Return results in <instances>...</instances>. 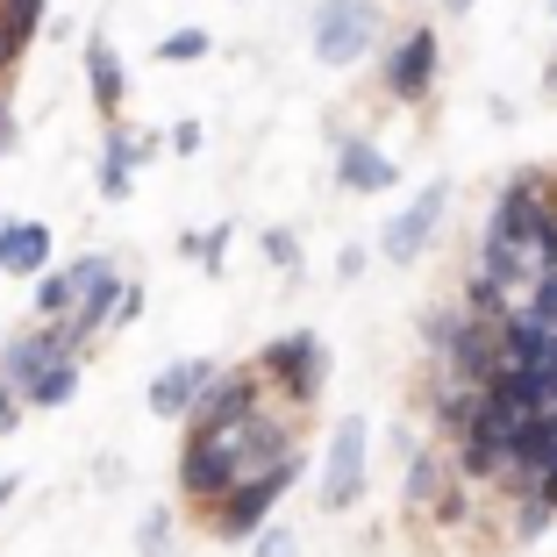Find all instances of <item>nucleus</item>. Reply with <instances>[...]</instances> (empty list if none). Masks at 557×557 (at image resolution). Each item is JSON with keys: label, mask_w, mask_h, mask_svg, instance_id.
<instances>
[{"label": "nucleus", "mask_w": 557, "mask_h": 557, "mask_svg": "<svg viewBox=\"0 0 557 557\" xmlns=\"http://www.w3.org/2000/svg\"><path fill=\"white\" fill-rule=\"evenodd\" d=\"M294 472H300V450H286L278 465H264V472L236 479V486L214 500V522H222V536H250V529H258L264 515L278 508V493L294 486Z\"/></svg>", "instance_id": "1"}, {"label": "nucleus", "mask_w": 557, "mask_h": 557, "mask_svg": "<svg viewBox=\"0 0 557 557\" xmlns=\"http://www.w3.org/2000/svg\"><path fill=\"white\" fill-rule=\"evenodd\" d=\"M379 36V8L372 0H322L314 8V58L322 65H358Z\"/></svg>", "instance_id": "2"}, {"label": "nucleus", "mask_w": 557, "mask_h": 557, "mask_svg": "<svg viewBox=\"0 0 557 557\" xmlns=\"http://www.w3.org/2000/svg\"><path fill=\"white\" fill-rule=\"evenodd\" d=\"M322 372H329V350H322V336H308V329H294V336H278V344L264 350V379H278L294 400L322 394Z\"/></svg>", "instance_id": "3"}, {"label": "nucleus", "mask_w": 557, "mask_h": 557, "mask_svg": "<svg viewBox=\"0 0 557 557\" xmlns=\"http://www.w3.org/2000/svg\"><path fill=\"white\" fill-rule=\"evenodd\" d=\"M364 493V422H336L322 465V508H358Z\"/></svg>", "instance_id": "4"}, {"label": "nucleus", "mask_w": 557, "mask_h": 557, "mask_svg": "<svg viewBox=\"0 0 557 557\" xmlns=\"http://www.w3.org/2000/svg\"><path fill=\"white\" fill-rule=\"evenodd\" d=\"M443 200H450V186H429L422 200H408V208L386 222V236H379V250L394 264H414L429 250V236H436V222H443Z\"/></svg>", "instance_id": "5"}, {"label": "nucleus", "mask_w": 557, "mask_h": 557, "mask_svg": "<svg viewBox=\"0 0 557 557\" xmlns=\"http://www.w3.org/2000/svg\"><path fill=\"white\" fill-rule=\"evenodd\" d=\"M436 29H414L408 44L394 50V65H386V86H394V100H422L429 79H436Z\"/></svg>", "instance_id": "6"}, {"label": "nucleus", "mask_w": 557, "mask_h": 557, "mask_svg": "<svg viewBox=\"0 0 557 557\" xmlns=\"http://www.w3.org/2000/svg\"><path fill=\"white\" fill-rule=\"evenodd\" d=\"M214 386V364L208 358H186V364H172V372H158V386H150V414H194V400Z\"/></svg>", "instance_id": "7"}, {"label": "nucleus", "mask_w": 557, "mask_h": 557, "mask_svg": "<svg viewBox=\"0 0 557 557\" xmlns=\"http://www.w3.org/2000/svg\"><path fill=\"white\" fill-rule=\"evenodd\" d=\"M58 350H72L58 322H50V329H29V336H15V344H8V358H0V379H8V386L22 394V386H29V379L44 372L50 358H58Z\"/></svg>", "instance_id": "8"}, {"label": "nucleus", "mask_w": 557, "mask_h": 557, "mask_svg": "<svg viewBox=\"0 0 557 557\" xmlns=\"http://www.w3.org/2000/svg\"><path fill=\"white\" fill-rule=\"evenodd\" d=\"M336 180H344L350 194H386L400 172H394V158H386V150H372V144H358V136H350V144L336 150Z\"/></svg>", "instance_id": "9"}, {"label": "nucleus", "mask_w": 557, "mask_h": 557, "mask_svg": "<svg viewBox=\"0 0 557 557\" xmlns=\"http://www.w3.org/2000/svg\"><path fill=\"white\" fill-rule=\"evenodd\" d=\"M150 136H136V129H115L108 136V158H100V194L108 200H129V172L136 164H150Z\"/></svg>", "instance_id": "10"}, {"label": "nucleus", "mask_w": 557, "mask_h": 557, "mask_svg": "<svg viewBox=\"0 0 557 557\" xmlns=\"http://www.w3.org/2000/svg\"><path fill=\"white\" fill-rule=\"evenodd\" d=\"M50 264V230L44 222H0V272H44Z\"/></svg>", "instance_id": "11"}, {"label": "nucleus", "mask_w": 557, "mask_h": 557, "mask_svg": "<svg viewBox=\"0 0 557 557\" xmlns=\"http://www.w3.org/2000/svg\"><path fill=\"white\" fill-rule=\"evenodd\" d=\"M72 394H79V350H58V358H50L44 372L22 386V400H29V408H65Z\"/></svg>", "instance_id": "12"}, {"label": "nucleus", "mask_w": 557, "mask_h": 557, "mask_svg": "<svg viewBox=\"0 0 557 557\" xmlns=\"http://www.w3.org/2000/svg\"><path fill=\"white\" fill-rule=\"evenodd\" d=\"M36 22H44V0H0V72L29 50Z\"/></svg>", "instance_id": "13"}, {"label": "nucleus", "mask_w": 557, "mask_h": 557, "mask_svg": "<svg viewBox=\"0 0 557 557\" xmlns=\"http://www.w3.org/2000/svg\"><path fill=\"white\" fill-rule=\"evenodd\" d=\"M86 79H94V108H100V115H115L122 94H129V79H122V58L108 44H86Z\"/></svg>", "instance_id": "14"}, {"label": "nucleus", "mask_w": 557, "mask_h": 557, "mask_svg": "<svg viewBox=\"0 0 557 557\" xmlns=\"http://www.w3.org/2000/svg\"><path fill=\"white\" fill-rule=\"evenodd\" d=\"M458 436H465V472H472V479H500V472H508V443L479 436V429H458Z\"/></svg>", "instance_id": "15"}, {"label": "nucleus", "mask_w": 557, "mask_h": 557, "mask_svg": "<svg viewBox=\"0 0 557 557\" xmlns=\"http://www.w3.org/2000/svg\"><path fill=\"white\" fill-rule=\"evenodd\" d=\"M408 500L414 508H443V465L422 458V450H414V465H408Z\"/></svg>", "instance_id": "16"}, {"label": "nucleus", "mask_w": 557, "mask_h": 557, "mask_svg": "<svg viewBox=\"0 0 557 557\" xmlns=\"http://www.w3.org/2000/svg\"><path fill=\"white\" fill-rule=\"evenodd\" d=\"M158 58H164V65H194V58H208V29H180V36H164Z\"/></svg>", "instance_id": "17"}, {"label": "nucleus", "mask_w": 557, "mask_h": 557, "mask_svg": "<svg viewBox=\"0 0 557 557\" xmlns=\"http://www.w3.org/2000/svg\"><path fill=\"white\" fill-rule=\"evenodd\" d=\"M36 314H72V278L65 272H44V278H36Z\"/></svg>", "instance_id": "18"}, {"label": "nucleus", "mask_w": 557, "mask_h": 557, "mask_svg": "<svg viewBox=\"0 0 557 557\" xmlns=\"http://www.w3.org/2000/svg\"><path fill=\"white\" fill-rule=\"evenodd\" d=\"M250 536H258V543H250V557H300V536H294V529H272V522H258Z\"/></svg>", "instance_id": "19"}, {"label": "nucleus", "mask_w": 557, "mask_h": 557, "mask_svg": "<svg viewBox=\"0 0 557 557\" xmlns=\"http://www.w3.org/2000/svg\"><path fill=\"white\" fill-rule=\"evenodd\" d=\"M222 250H230V230H208V236H186V258L200 272H222Z\"/></svg>", "instance_id": "20"}, {"label": "nucleus", "mask_w": 557, "mask_h": 557, "mask_svg": "<svg viewBox=\"0 0 557 557\" xmlns=\"http://www.w3.org/2000/svg\"><path fill=\"white\" fill-rule=\"evenodd\" d=\"M264 258H272L278 272H294V264H300V244H294V230H272V236H264Z\"/></svg>", "instance_id": "21"}, {"label": "nucleus", "mask_w": 557, "mask_h": 557, "mask_svg": "<svg viewBox=\"0 0 557 557\" xmlns=\"http://www.w3.org/2000/svg\"><path fill=\"white\" fill-rule=\"evenodd\" d=\"M136 314H144V286H122L115 308H108V322H136Z\"/></svg>", "instance_id": "22"}, {"label": "nucleus", "mask_w": 557, "mask_h": 557, "mask_svg": "<svg viewBox=\"0 0 557 557\" xmlns=\"http://www.w3.org/2000/svg\"><path fill=\"white\" fill-rule=\"evenodd\" d=\"M164 529H172L164 515H144V557H164Z\"/></svg>", "instance_id": "23"}, {"label": "nucleus", "mask_w": 557, "mask_h": 557, "mask_svg": "<svg viewBox=\"0 0 557 557\" xmlns=\"http://www.w3.org/2000/svg\"><path fill=\"white\" fill-rule=\"evenodd\" d=\"M172 150H180V158H194V150H200V122H180V129H172Z\"/></svg>", "instance_id": "24"}, {"label": "nucleus", "mask_w": 557, "mask_h": 557, "mask_svg": "<svg viewBox=\"0 0 557 557\" xmlns=\"http://www.w3.org/2000/svg\"><path fill=\"white\" fill-rule=\"evenodd\" d=\"M443 8H450V15H465V8H472V0H443Z\"/></svg>", "instance_id": "25"}, {"label": "nucleus", "mask_w": 557, "mask_h": 557, "mask_svg": "<svg viewBox=\"0 0 557 557\" xmlns=\"http://www.w3.org/2000/svg\"><path fill=\"white\" fill-rule=\"evenodd\" d=\"M0 144H8V108H0Z\"/></svg>", "instance_id": "26"}]
</instances>
